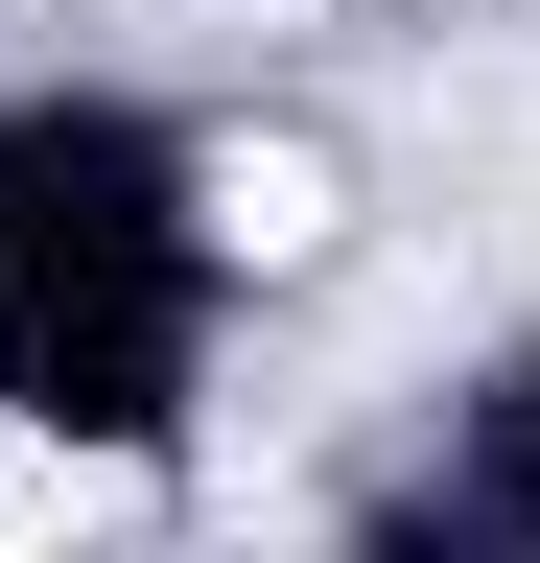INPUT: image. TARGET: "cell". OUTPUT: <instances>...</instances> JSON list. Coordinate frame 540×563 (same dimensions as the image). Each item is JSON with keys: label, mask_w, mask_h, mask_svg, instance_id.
Returning <instances> with one entry per match:
<instances>
[{"label": "cell", "mask_w": 540, "mask_h": 563, "mask_svg": "<svg viewBox=\"0 0 540 563\" xmlns=\"http://www.w3.org/2000/svg\"><path fill=\"white\" fill-rule=\"evenodd\" d=\"M188 235H212L235 282H329V235H353V165H329V141H212V165H188Z\"/></svg>", "instance_id": "cell-1"}, {"label": "cell", "mask_w": 540, "mask_h": 563, "mask_svg": "<svg viewBox=\"0 0 540 563\" xmlns=\"http://www.w3.org/2000/svg\"><path fill=\"white\" fill-rule=\"evenodd\" d=\"M118 540V446H71L47 399H0V563H95Z\"/></svg>", "instance_id": "cell-2"}]
</instances>
